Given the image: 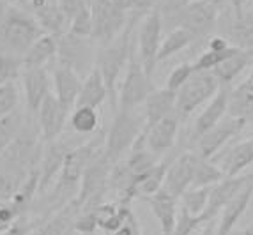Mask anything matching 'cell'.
I'll return each mask as SVG.
<instances>
[{
  "mask_svg": "<svg viewBox=\"0 0 253 235\" xmlns=\"http://www.w3.org/2000/svg\"><path fill=\"white\" fill-rule=\"evenodd\" d=\"M138 23L140 20L129 16V21H127L123 34L114 42L97 48L96 51V69L99 71L103 81H105L112 108H117V90H115V85H117L121 73L127 66L131 53H133V32H135V27Z\"/></svg>",
  "mask_w": 253,
  "mask_h": 235,
  "instance_id": "obj_1",
  "label": "cell"
},
{
  "mask_svg": "<svg viewBox=\"0 0 253 235\" xmlns=\"http://www.w3.org/2000/svg\"><path fill=\"white\" fill-rule=\"evenodd\" d=\"M42 34L29 11L9 5L4 20L0 21V51L21 57Z\"/></svg>",
  "mask_w": 253,
  "mask_h": 235,
  "instance_id": "obj_2",
  "label": "cell"
},
{
  "mask_svg": "<svg viewBox=\"0 0 253 235\" xmlns=\"http://www.w3.org/2000/svg\"><path fill=\"white\" fill-rule=\"evenodd\" d=\"M144 114L138 110H117L114 122L105 134L103 152L112 163L123 159V156L131 151L138 136L144 133Z\"/></svg>",
  "mask_w": 253,
  "mask_h": 235,
  "instance_id": "obj_3",
  "label": "cell"
},
{
  "mask_svg": "<svg viewBox=\"0 0 253 235\" xmlns=\"http://www.w3.org/2000/svg\"><path fill=\"white\" fill-rule=\"evenodd\" d=\"M219 88V81L212 71H200L193 73L190 80L186 81L177 92H175V106L173 112L179 117V120H188L190 115L197 108L206 105Z\"/></svg>",
  "mask_w": 253,
  "mask_h": 235,
  "instance_id": "obj_4",
  "label": "cell"
},
{
  "mask_svg": "<svg viewBox=\"0 0 253 235\" xmlns=\"http://www.w3.org/2000/svg\"><path fill=\"white\" fill-rule=\"evenodd\" d=\"M96 42L90 38H80L71 32L57 38V64L85 78L96 67Z\"/></svg>",
  "mask_w": 253,
  "mask_h": 235,
  "instance_id": "obj_5",
  "label": "cell"
},
{
  "mask_svg": "<svg viewBox=\"0 0 253 235\" xmlns=\"http://www.w3.org/2000/svg\"><path fill=\"white\" fill-rule=\"evenodd\" d=\"M89 11L90 18H92L90 39L96 42L97 48L114 42L123 34L129 21V14L115 9L110 0H92Z\"/></svg>",
  "mask_w": 253,
  "mask_h": 235,
  "instance_id": "obj_6",
  "label": "cell"
},
{
  "mask_svg": "<svg viewBox=\"0 0 253 235\" xmlns=\"http://www.w3.org/2000/svg\"><path fill=\"white\" fill-rule=\"evenodd\" d=\"M154 88L156 87L152 85L151 76L144 71L138 59L131 53L129 62L126 66V75L117 92V110H136L144 105V101Z\"/></svg>",
  "mask_w": 253,
  "mask_h": 235,
  "instance_id": "obj_7",
  "label": "cell"
},
{
  "mask_svg": "<svg viewBox=\"0 0 253 235\" xmlns=\"http://www.w3.org/2000/svg\"><path fill=\"white\" fill-rule=\"evenodd\" d=\"M219 9L209 4L207 0H190L188 5L181 11L177 27L188 30L193 41L209 38V34L218 25Z\"/></svg>",
  "mask_w": 253,
  "mask_h": 235,
  "instance_id": "obj_8",
  "label": "cell"
},
{
  "mask_svg": "<svg viewBox=\"0 0 253 235\" xmlns=\"http://www.w3.org/2000/svg\"><path fill=\"white\" fill-rule=\"evenodd\" d=\"M161 32H163V23L158 9L151 11L140 20L138 29V62L142 64L144 71L152 76L154 67L158 64V51L161 46Z\"/></svg>",
  "mask_w": 253,
  "mask_h": 235,
  "instance_id": "obj_9",
  "label": "cell"
},
{
  "mask_svg": "<svg viewBox=\"0 0 253 235\" xmlns=\"http://www.w3.org/2000/svg\"><path fill=\"white\" fill-rule=\"evenodd\" d=\"M246 122L239 120V118L225 117L216 124L214 127L204 133L197 142H195V154L202 157V159H211L214 156H218V152L227 145L234 136L245 129Z\"/></svg>",
  "mask_w": 253,
  "mask_h": 235,
  "instance_id": "obj_10",
  "label": "cell"
},
{
  "mask_svg": "<svg viewBox=\"0 0 253 235\" xmlns=\"http://www.w3.org/2000/svg\"><path fill=\"white\" fill-rule=\"evenodd\" d=\"M78 147L76 143H71L69 138H57L53 142L44 143L42 147V156L39 161V195L46 193L48 188L55 182L57 175L60 173V168L64 164V159L71 149Z\"/></svg>",
  "mask_w": 253,
  "mask_h": 235,
  "instance_id": "obj_11",
  "label": "cell"
},
{
  "mask_svg": "<svg viewBox=\"0 0 253 235\" xmlns=\"http://www.w3.org/2000/svg\"><path fill=\"white\" fill-rule=\"evenodd\" d=\"M197 159H199V156L195 154L193 151L181 152L177 157H173L170 161L169 168H167V175H165L161 191L170 195L175 200H179L186 189L191 188Z\"/></svg>",
  "mask_w": 253,
  "mask_h": 235,
  "instance_id": "obj_12",
  "label": "cell"
},
{
  "mask_svg": "<svg viewBox=\"0 0 253 235\" xmlns=\"http://www.w3.org/2000/svg\"><path fill=\"white\" fill-rule=\"evenodd\" d=\"M69 110H66L59 103V99L50 94L41 105L39 112L36 114V126H38L39 136H41L42 143L53 142L59 136H62L64 127L68 124L69 118Z\"/></svg>",
  "mask_w": 253,
  "mask_h": 235,
  "instance_id": "obj_13",
  "label": "cell"
},
{
  "mask_svg": "<svg viewBox=\"0 0 253 235\" xmlns=\"http://www.w3.org/2000/svg\"><path fill=\"white\" fill-rule=\"evenodd\" d=\"M114 163L105 156V152L97 154L89 166L85 168L84 175H82L80 188H78V195H76V203L78 207L87 201L90 196L101 191H108V175L112 170Z\"/></svg>",
  "mask_w": 253,
  "mask_h": 235,
  "instance_id": "obj_14",
  "label": "cell"
},
{
  "mask_svg": "<svg viewBox=\"0 0 253 235\" xmlns=\"http://www.w3.org/2000/svg\"><path fill=\"white\" fill-rule=\"evenodd\" d=\"M21 80H23L27 112H29L30 117L34 118L41 105L44 103V99L51 94V76L46 71V67H34V69H23Z\"/></svg>",
  "mask_w": 253,
  "mask_h": 235,
  "instance_id": "obj_15",
  "label": "cell"
},
{
  "mask_svg": "<svg viewBox=\"0 0 253 235\" xmlns=\"http://www.w3.org/2000/svg\"><path fill=\"white\" fill-rule=\"evenodd\" d=\"M29 13L34 16L41 30L48 36L60 38L62 34L68 32L69 21L62 14L57 0H27Z\"/></svg>",
  "mask_w": 253,
  "mask_h": 235,
  "instance_id": "obj_16",
  "label": "cell"
},
{
  "mask_svg": "<svg viewBox=\"0 0 253 235\" xmlns=\"http://www.w3.org/2000/svg\"><path fill=\"white\" fill-rule=\"evenodd\" d=\"M232 87L230 85H219L218 92L209 99V103L206 105V108L202 110V114L197 117L191 129V138L190 143H193L202 136L204 133L214 127L221 118H225L227 115V106H228V96H230Z\"/></svg>",
  "mask_w": 253,
  "mask_h": 235,
  "instance_id": "obj_17",
  "label": "cell"
},
{
  "mask_svg": "<svg viewBox=\"0 0 253 235\" xmlns=\"http://www.w3.org/2000/svg\"><path fill=\"white\" fill-rule=\"evenodd\" d=\"M252 179L253 173H243V175L237 177H225L223 181L211 186V193H209V201H207V207L204 210V218L207 221H212L228 201L239 193L241 188Z\"/></svg>",
  "mask_w": 253,
  "mask_h": 235,
  "instance_id": "obj_18",
  "label": "cell"
},
{
  "mask_svg": "<svg viewBox=\"0 0 253 235\" xmlns=\"http://www.w3.org/2000/svg\"><path fill=\"white\" fill-rule=\"evenodd\" d=\"M179 126H181V120L175 115V112L165 117L163 120H160L156 126H152L151 129L144 131L145 133V147L156 154L158 157L163 154H167L169 151H172L173 145H175V138H177Z\"/></svg>",
  "mask_w": 253,
  "mask_h": 235,
  "instance_id": "obj_19",
  "label": "cell"
},
{
  "mask_svg": "<svg viewBox=\"0 0 253 235\" xmlns=\"http://www.w3.org/2000/svg\"><path fill=\"white\" fill-rule=\"evenodd\" d=\"M211 161L221 168L225 177L243 175L246 168H250L253 164V136L232 145L223 154L211 157Z\"/></svg>",
  "mask_w": 253,
  "mask_h": 235,
  "instance_id": "obj_20",
  "label": "cell"
},
{
  "mask_svg": "<svg viewBox=\"0 0 253 235\" xmlns=\"http://www.w3.org/2000/svg\"><path fill=\"white\" fill-rule=\"evenodd\" d=\"M253 198V179L246 182L241 191L228 201L227 205L219 212V221L216 225V235H228L241 221V218L246 214L250 203Z\"/></svg>",
  "mask_w": 253,
  "mask_h": 235,
  "instance_id": "obj_21",
  "label": "cell"
},
{
  "mask_svg": "<svg viewBox=\"0 0 253 235\" xmlns=\"http://www.w3.org/2000/svg\"><path fill=\"white\" fill-rule=\"evenodd\" d=\"M51 83H53L55 90L53 96L59 99V103L64 108L71 112L76 106V99H78V92L82 87V78L75 71L57 64V67L51 73Z\"/></svg>",
  "mask_w": 253,
  "mask_h": 235,
  "instance_id": "obj_22",
  "label": "cell"
},
{
  "mask_svg": "<svg viewBox=\"0 0 253 235\" xmlns=\"http://www.w3.org/2000/svg\"><path fill=\"white\" fill-rule=\"evenodd\" d=\"M173 106H175V92L169 88H154L144 101V112H142L145 120L144 131L151 129L165 117H169L173 112Z\"/></svg>",
  "mask_w": 253,
  "mask_h": 235,
  "instance_id": "obj_23",
  "label": "cell"
},
{
  "mask_svg": "<svg viewBox=\"0 0 253 235\" xmlns=\"http://www.w3.org/2000/svg\"><path fill=\"white\" fill-rule=\"evenodd\" d=\"M142 201L147 203L152 216L156 218L158 225L161 228V235H172L173 227H175V219H177L179 200L160 191V193L152 195V196L144 198Z\"/></svg>",
  "mask_w": 253,
  "mask_h": 235,
  "instance_id": "obj_24",
  "label": "cell"
},
{
  "mask_svg": "<svg viewBox=\"0 0 253 235\" xmlns=\"http://www.w3.org/2000/svg\"><path fill=\"white\" fill-rule=\"evenodd\" d=\"M221 36L227 38L232 46L253 51V4L250 9H245L241 16L232 14L228 27L223 29Z\"/></svg>",
  "mask_w": 253,
  "mask_h": 235,
  "instance_id": "obj_25",
  "label": "cell"
},
{
  "mask_svg": "<svg viewBox=\"0 0 253 235\" xmlns=\"http://www.w3.org/2000/svg\"><path fill=\"white\" fill-rule=\"evenodd\" d=\"M78 210H80V207H78L76 200H73L59 212H55L53 216L39 223L29 235H66V232L73 227V221H75Z\"/></svg>",
  "mask_w": 253,
  "mask_h": 235,
  "instance_id": "obj_26",
  "label": "cell"
},
{
  "mask_svg": "<svg viewBox=\"0 0 253 235\" xmlns=\"http://www.w3.org/2000/svg\"><path fill=\"white\" fill-rule=\"evenodd\" d=\"M106 99H108V92H106L105 81H103L99 71L94 67L92 71L82 80L76 106H89V108L97 110Z\"/></svg>",
  "mask_w": 253,
  "mask_h": 235,
  "instance_id": "obj_27",
  "label": "cell"
},
{
  "mask_svg": "<svg viewBox=\"0 0 253 235\" xmlns=\"http://www.w3.org/2000/svg\"><path fill=\"white\" fill-rule=\"evenodd\" d=\"M55 57H57V38L42 34L41 38L21 55V62H23V69L46 67V64Z\"/></svg>",
  "mask_w": 253,
  "mask_h": 235,
  "instance_id": "obj_28",
  "label": "cell"
},
{
  "mask_svg": "<svg viewBox=\"0 0 253 235\" xmlns=\"http://www.w3.org/2000/svg\"><path fill=\"white\" fill-rule=\"evenodd\" d=\"M253 64V51L250 50H237L234 55H230L227 60L219 64L218 67L212 69V75L218 78L219 85H232L241 73L246 67Z\"/></svg>",
  "mask_w": 253,
  "mask_h": 235,
  "instance_id": "obj_29",
  "label": "cell"
},
{
  "mask_svg": "<svg viewBox=\"0 0 253 235\" xmlns=\"http://www.w3.org/2000/svg\"><path fill=\"white\" fill-rule=\"evenodd\" d=\"M158 159H160V157H158L156 154H152L145 145H133L131 151L127 152V157L123 159V163H124V166H126L127 173H129L131 181L135 182L140 175H144V173L149 172L154 164L160 163Z\"/></svg>",
  "mask_w": 253,
  "mask_h": 235,
  "instance_id": "obj_30",
  "label": "cell"
},
{
  "mask_svg": "<svg viewBox=\"0 0 253 235\" xmlns=\"http://www.w3.org/2000/svg\"><path fill=\"white\" fill-rule=\"evenodd\" d=\"M68 124L78 136H90L99 129V114L89 106H75L69 114Z\"/></svg>",
  "mask_w": 253,
  "mask_h": 235,
  "instance_id": "obj_31",
  "label": "cell"
},
{
  "mask_svg": "<svg viewBox=\"0 0 253 235\" xmlns=\"http://www.w3.org/2000/svg\"><path fill=\"white\" fill-rule=\"evenodd\" d=\"M228 117L245 120L246 124L253 120V94L243 87H236L230 90L227 106Z\"/></svg>",
  "mask_w": 253,
  "mask_h": 235,
  "instance_id": "obj_32",
  "label": "cell"
},
{
  "mask_svg": "<svg viewBox=\"0 0 253 235\" xmlns=\"http://www.w3.org/2000/svg\"><path fill=\"white\" fill-rule=\"evenodd\" d=\"M193 42H195L193 38H191V34L188 32V30L181 29V27L170 30L169 36L161 41L160 51H158V62L170 59L173 55H177L179 51L186 50V48L190 46V44H193Z\"/></svg>",
  "mask_w": 253,
  "mask_h": 235,
  "instance_id": "obj_33",
  "label": "cell"
},
{
  "mask_svg": "<svg viewBox=\"0 0 253 235\" xmlns=\"http://www.w3.org/2000/svg\"><path fill=\"white\" fill-rule=\"evenodd\" d=\"M225 179V173L221 172V168L211 159H202L199 157L197 164H195L193 172V181H191V188H211V186L218 184L219 181Z\"/></svg>",
  "mask_w": 253,
  "mask_h": 235,
  "instance_id": "obj_34",
  "label": "cell"
},
{
  "mask_svg": "<svg viewBox=\"0 0 253 235\" xmlns=\"http://www.w3.org/2000/svg\"><path fill=\"white\" fill-rule=\"evenodd\" d=\"M23 122H25V117L20 110H14L13 114L0 118V154L13 143V140L23 127Z\"/></svg>",
  "mask_w": 253,
  "mask_h": 235,
  "instance_id": "obj_35",
  "label": "cell"
},
{
  "mask_svg": "<svg viewBox=\"0 0 253 235\" xmlns=\"http://www.w3.org/2000/svg\"><path fill=\"white\" fill-rule=\"evenodd\" d=\"M209 193L211 188H188L179 198L181 207L193 216H202L209 201Z\"/></svg>",
  "mask_w": 253,
  "mask_h": 235,
  "instance_id": "obj_36",
  "label": "cell"
},
{
  "mask_svg": "<svg viewBox=\"0 0 253 235\" xmlns=\"http://www.w3.org/2000/svg\"><path fill=\"white\" fill-rule=\"evenodd\" d=\"M239 48L230 46L223 51H212V50H206L197 57V59L191 62V69L193 73H200V71H212L214 67H218L219 64L227 60L230 55H234Z\"/></svg>",
  "mask_w": 253,
  "mask_h": 235,
  "instance_id": "obj_37",
  "label": "cell"
},
{
  "mask_svg": "<svg viewBox=\"0 0 253 235\" xmlns=\"http://www.w3.org/2000/svg\"><path fill=\"white\" fill-rule=\"evenodd\" d=\"M21 73H23L21 57L0 51V85L14 83L18 78H21Z\"/></svg>",
  "mask_w": 253,
  "mask_h": 235,
  "instance_id": "obj_38",
  "label": "cell"
},
{
  "mask_svg": "<svg viewBox=\"0 0 253 235\" xmlns=\"http://www.w3.org/2000/svg\"><path fill=\"white\" fill-rule=\"evenodd\" d=\"M207 223V219L202 216H193L186 209H177V219H175V227H173L172 235H193L195 232L202 228Z\"/></svg>",
  "mask_w": 253,
  "mask_h": 235,
  "instance_id": "obj_39",
  "label": "cell"
},
{
  "mask_svg": "<svg viewBox=\"0 0 253 235\" xmlns=\"http://www.w3.org/2000/svg\"><path fill=\"white\" fill-rule=\"evenodd\" d=\"M18 103H20V90L16 83L0 85V118L18 110Z\"/></svg>",
  "mask_w": 253,
  "mask_h": 235,
  "instance_id": "obj_40",
  "label": "cell"
},
{
  "mask_svg": "<svg viewBox=\"0 0 253 235\" xmlns=\"http://www.w3.org/2000/svg\"><path fill=\"white\" fill-rule=\"evenodd\" d=\"M38 225V219L27 212V214H21L20 218L14 219L11 225H7L4 230L0 232V235H29Z\"/></svg>",
  "mask_w": 253,
  "mask_h": 235,
  "instance_id": "obj_41",
  "label": "cell"
},
{
  "mask_svg": "<svg viewBox=\"0 0 253 235\" xmlns=\"http://www.w3.org/2000/svg\"><path fill=\"white\" fill-rule=\"evenodd\" d=\"M193 75V69H191V64L184 62V64H179L175 69H172V73L169 75L167 78V85L165 88H169L172 92H177L179 88L186 83V81L190 80V76Z\"/></svg>",
  "mask_w": 253,
  "mask_h": 235,
  "instance_id": "obj_42",
  "label": "cell"
},
{
  "mask_svg": "<svg viewBox=\"0 0 253 235\" xmlns=\"http://www.w3.org/2000/svg\"><path fill=\"white\" fill-rule=\"evenodd\" d=\"M68 32L75 34V36H80V38H90V34H92V18H90L89 9L82 11L80 14H76L69 21Z\"/></svg>",
  "mask_w": 253,
  "mask_h": 235,
  "instance_id": "obj_43",
  "label": "cell"
},
{
  "mask_svg": "<svg viewBox=\"0 0 253 235\" xmlns=\"http://www.w3.org/2000/svg\"><path fill=\"white\" fill-rule=\"evenodd\" d=\"M59 2V7L62 11V14L66 16V20L71 21L76 14H80L82 11L89 9L87 0H57Z\"/></svg>",
  "mask_w": 253,
  "mask_h": 235,
  "instance_id": "obj_44",
  "label": "cell"
},
{
  "mask_svg": "<svg viewBox=\"0 0 253 235\" xmlns=\"http://www.w3.org/2000/svg\"><path fill=\"white\" fill-rule=\"evenodd\" d=\"M21 212L16 209L11 200H0V228L7 227L14 221L16 218H20Z\"/></svg>",
  "mask_w": 253,
  "mask_h": 235,
  "instance_id": "obj_45",
  "label": "cell"
},
{
  "mask_svg": "<svg viewBox=\"0 0 253 235\" xmlns=\"http://www.w3.org/2000/svg\"><path fill=\"white\" fill-rule=\"evenodd\" d=\"M112 235H142V230H140V225H138V219H136L135 212L131 210L129 214H127L126 221L117 228Z\"/></svg>",
  "mask_w": 253,
  "mask_h": 235,
  "instance_id": "obj_46",
  "label": "cell"
},
{
  "mask_svg": "<svg viewBox=\"0 0 253 235\" xmlns=\"http://www.w3.org/2000/svg\"><path fill=\"white\" fill-rule=\"evenodd\" d=\"M158 5V0H133V9H131L129 16L142 20L145 14H149L151 11H154Z\"/></svg>",
  "mask_w": 253,
  "mask_h": 235,
  "instance_id": "obj_47",
  "label": "cell"
},
{
  "mask_svg": "<svg viewBox=\"0 0 253 235\" xmlns=\"http://www.w3.org/2000/svg\"><path fill=\"white\" fill-rule=\"evenodd\" d=\"M232 44L228 42L227 38L223 36H211V38L207 39V50H212V51H223L227 48H230Z\"/></svg>",
  "mask_w": 253,
  "mask_h": 235,
  "instance_id": "obj_48",
  "label": "cell"
},
{
  "mask_svg": "<svg viewBox=\"0 0 253 235\" xmlns=\"http://www.w3.org/2000/svg\"><path fill=\"white\" fill-rule=\"evenodd\" d=\"M246 2H248V0H227V5H230L234 16H241L246 7Z\"/></svg>",
  "mask_w": 253,
  "mask_h": 235,
  "instance_id": "obj_49",
  "label": "cell"
},
{
  "mask_svg": "<svg viewBox=\"0 0 253 235\" xmlns=\"http://www.w3.org/2000/svg\"><path fill=\"white\" fill-rule=\"evenodd\" d=\"M112 5L119 11H123V13H131V9H133V0H110Z\"/></svg>",
  "mask_w": 253,
  "mask_h": 235,
  "instance_id": "obj_50",
  "label": "cell"
},
{
  "mask_svg": "<svg viewBox=\"0 0 253 235\" xmlns=\"http://www.w3.org/2000/svg\"><path fill=\"white\" fill-rule=\"evenodd\" d=\"M193 235H216V223L214 219L212 221H207L202 227V230H197Z\"/></svg>",
  "mask_w": 253,
  "mask_h": 235,
  "instance_id": "obj_51",
  "label": "cell"
},
{
  "mask_svg": "<svg viewBox=\"0 0 253 235\" xmlns=\"http://www.w3.org/2000/svg\"><path fill=\"white\" fill-rule=\"evenodd\" d=\"M239 87H243L245 90H248V92L253 94V71H252V75H250L248 78H246V80L239 85Z\"/></svg>",
  "mask_w": 253,
  "mask_h": 235,
  "instance_id": "obj_52",
  "label": "cell"
},
{
  "mask_svg": "<svg viewBox=\"0 0 253 235\" xmlns=\"http://www.w3.org/2000/svg\"><path fill=\"white\" fill-rule=\"evenodd\" d=\"M228 235H253V223L250 227L243 228V230H232Z\"/></svg>",
  "mask_w": 253,
  "mask_h": 235,
  "instance_id": "obj_53",
  "label": "cell"
},
{
  "mask_svg": "<svg viewBox=\"0 0 253 235\" xmlns=\"http://www.w3.org/2000/svg\"><path fill=\"white\" fill-rule=\"evenodd\" d=\"M7 9H9V5H7V4H5L4 0H0V21L4 20L5 13H7Z\"/></svg>",
  "mask_w": 253,
  "mask_h": 235,
  "instance_id": "obj_54",
  "label": "cell"
},
{
  "mask_svg": "<svg viewBox=\"0 0 253 235\" xmlns=\"http://www.w3.org/2000/svg\"><path fill=\"white\" fill-rule=\"evenodd\" d=\"M209 4H212V5H216L218 9H221L223 5H227V0H207Z\"/></svg>",
  "mask_w": 253,
  "mask_h": 235,
  "instance_id": "obj_55",
  "label": "cell"
},
{
  "mask_svg": "<svg viewBox=\"0 0 253 235\" xmlns=\"http://www.w3.org/2000/svg\"><path fill=\"white\" fill-rule=\"evenodd\" d=\"M66 235H75V232H73V227H71V228H69V230H68V232H66Z\"/></svg>",
  "mask_w": 253,
  "mask_h": 235,
  "instance_id": "obj_56",
  "label": "cell"
},
{
  "mask_svg": "<svg viewBox=\"0 0 253 235\" xmlns=\"http://www.w3.org/2000/svg\"><path fill=\"white\" fill-rule=\"evenodd\" d=\"M90 2H92V0H87V4H89V5H90Z\"/></svg>",
  "mask_w": 253,
  "mask_h": 235,
  "instance_id": "obj_57",
  "label": "cell"
},
{
  "mask_svg": "<svg viewBox=\"0 0 253 235\" xmlns=\"http://www.w3.org/2000/svg\"><path fill=\"white\" fill-rule=\"evenodd\" d=\"M25 2H27V0H25Z\"/></svg>",
  "mask_w": 253,
  "mask_h": 235,
  "instance_id": "obj_58",
  "label": "cell"
}]
</instances>
